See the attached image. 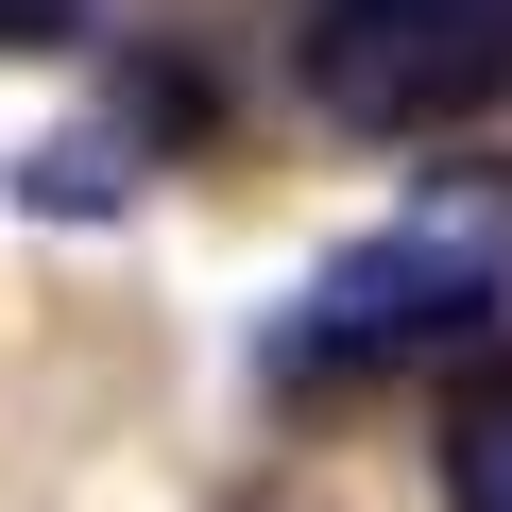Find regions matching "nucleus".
I'll return each instance as SVG.
<instances>
[{"label":"nucleus","mask_w":512,"mask_h":512,"mask_svg":"<svg viewBox=\"0 0 512 512\" xmlns=\"http://www.w3.org/2000/svg\"><path fill=\"white\" fill-rule=\"evenodd\" d=\"M495 291H512V171H444L410 222L342 239L325 274L256 325V376H274V393L393 376V359H427V342H478V325H495Z\"/></svg>","instance_id":"1"},{"label":"nucleus","mask_w":512,"mask_h":512,"mask_svg":"<svg viewBox=\"0 0 512 512\" xmlns=\"http://www.w3.org/2000/svg\"><path fill=\"white\" fill-rule=\"evenodd\" d=\"M308 103L342 137H444L512 103V0H308Z\"/></svg>","instance_id":"2"},{"label":"nucleus","mask_w":512,"mask_h":512,"mask_svg":"<svg viewBox=\"0 0 512 512\" xmlns=\"http://www.w3.org/2000/svg\"><path fill=\"white\" fill-rule=\"evenodd\" d=\"M427 461H444V512H512V342H495V359H461V393H444Z\"/></svg>","instance_id":"3"},{"label":"nucleus","mask_w":512,"mask_h":512,"mask_svg":"<svg viewBox=\"0 0 512 512\" xmlns=\"http://www.w3.org/2000/svg\"><path fill=\"white\" fill-rule=\"evenodd\" d=\"M86 35V0H0V52H69Z\"/></svg>","instance_id":"4"}]
</instances>
